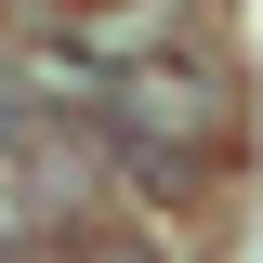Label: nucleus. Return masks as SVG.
Listing matches in <instances>:
<instances>
[{"instance_id":"obj_1","label":"nucleus","mask_w":263,"mask_h":263,"mask_svg":"<svg viewBox=\"0 0 263 263\" xmlns=\"http://www.w3.org/2000/svg\"><path fill=\"white\" fill-rule=\"evenodd\" d=\"M105 145H132V158H224L237 145V66L224 53H132L105 79Z\"/></svg>"},{"instance_id":"obj_2","label":"nucleus","mask_w":263,"mask_h":263,"mask_svg":"<svg viewBox=\"0 0 263 263\" xmlns=\"http://www.w3.org/2000/svg\"><path fill=\"white\" fill-rule=\"evenodd\" d=\"M53 263H171V237L145 224V211H119V197H105V211H79V224L53 237Z\"/></svg>"},{"instance_id":"obj_3","label":"nucleus","mask_w":263,"mask_h":263,"mask_svg":"<svg viewBox=\"0 0 263 263\" xmlns=\"http://www.w3.org/2000/svg\"><path fill=\"white\" fill-rule=\"evenodd\" d=\"M92 13H158V0H92Z\"/></svg>"},{"instance_id":"obj_4","label":"nucleus","mask_w":263,"mask_h":263,"mask_svg":"<svg viewBox=\"0 0 263 263\" xmlns=\"http://www.w3.org/2000/svg\"><path fill=\"white\" fill-rule=\"evenodd\" d=\"M0 263H13V237H0Z\"/></svg>"}]
</instances>
